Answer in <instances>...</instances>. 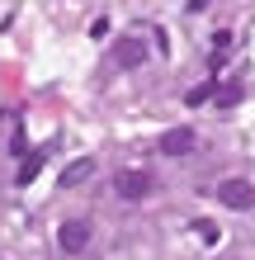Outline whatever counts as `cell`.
Instances as JSON below:
<instances>
[{"label":"cell","mask_w":255,"mask_h":260,"mask_svg":"<svg viewBox=\"0 0 255 260\" xmlns=\"http://www.w3.org/2000/svg\"><path fill=\"white\" fill-rule=\"evenodd\" d=\"M208 100H213V85H194L185 95V104H208Z\"/></svg>","instance_id":"cell-9"},{"label":"cell","mask_w":255,"mask_h":260,"mask_svg":"<svg viewBox=\"0 0 255 260\" xmlns=\"http://www.w3.org/2000/svg\"><path fill=\"white\" fill-rule=\"evenodd\" d=\"M161 151H166V156H189L194 151V128H170L161 137Z\"/></svg>","instance_id":"cell-5"},{"label":"cell","mask_w":255,"mask_h":260,"mask_svg":"<svg viewBox=\"0 0 255 260\" xmlns=\"http://www.w3.org/2000/svg\"><path fill=\"white\" fill-rule=\"evenodd\" d=\"M147 62V43L142 38H118L114 43V67H142Z\"/></svg>","instance_id":"cell-4"},{"label":"cell","mask_w":255,"mask_h":260,"mask_svg":"<svg viewBox=\"0 0 255 260\" xmlns=\"http://www.w3.org/2000/svg\"><path fill=\"white\" fill-rule=\"evenodd\" d=\"M194 232H199L203 241H217V227H213V222H199V227H194Z\"/></svg>","instance_id":"cell-10"},{"label":"cell","mask_w":255,"mask_h":260,"mask_svg":"<svg viewBox=\"0 0 255 260\" xmlns=\"http://www.w3.org/2000/svg\"><path fill=\"white\" fill-rule=\"evenodd\" d=\"M152 189H156V180L147 175V171H118V175H114V194H118V199H128V204L147 199Z\"/></svg>","instance_id":"cell-2"},{"label":"cell","mask_w":255,"mask_h":260,"mask_svg":"<svg viewBox=\"0 0 255 260\" xmlns=\"http://www.w3.org/2000/svg\"><path fill=\"white\" fill-rule=\"evenodd\" d=\"M90 175H95V156H76V161L62 171V185H85Z\"/></svg>","instance_id":"cell-7"},{"label":"cell","mask_w":255,"mask_h":260,"mask_svg":"<svg viewBox=\"0 0 255 260\" xmlns=\"http://www.w3.org/2000/svg\"><path fill=\"white\" fill-rule=\"evenodd\" d=\"M38 171H43V156H28V161L19 166V185H28V180H33Z\"/></svg>","instance_id":"cell-8"},{"label":"cell","mask_w":255,"mask_h":260,"mask_svg":"<svg viewBox=\"0 0 255 260\" xmlns=\"http://www.w3.org/2000/svg\"><path fill=\"white\" fill-rule=\"evenodd\" d=\"M90 237H95L90 218H66L62 227H57V246H62L66 255H81V251L90 246Z\"/></svg>","instance_id":"cell-1"},{"label":"cell","mask_w":255,"mask_h":260,"mask_svg":"<svg viewBox=\"0 0 255 260\" xmlns=\"http://www.w3.org/2000/svg\"><path fill=\"white\" fill-rule=\"evenodd\" d=\"M217 199L227 208H255V185L241 180V175H232V180H222V185H217Z\"/></svg>","instance_id":"cell-3"},{"label":"cell","mask_w":255,"mask_h":260,"mask_svg":"<svg viewBox=\"0 0 255 260\" xmlns=\"http://www.w3.org/2000/svg\"><path fill=\"white\" fill-rule=\"evenodd\" d=\"M241 95H246V85L241 81H213V104H217V109H232V104H241Z\"/></svg>","instance_id":"cell-6"}]
</instances>
